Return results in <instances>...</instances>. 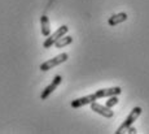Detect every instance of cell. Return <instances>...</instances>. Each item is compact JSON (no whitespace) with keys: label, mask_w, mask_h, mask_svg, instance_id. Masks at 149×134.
Masks as SVG:
<instances>
[{"label":"cell","mask_w":149,"mask_h":134,"mask_svg":"<svg viewBox=\"0 0 149 134\" xmlns=\"http://www.w3.org/2000/svg\"><path fill=\"white\" fill-rule=\"evenodd\" d=\"M68 59H69L68 53L66 52H62V53H60L58 56H54L53 59H49V60H47V61H44L43 64H40L39 69H40L42 72H47V70H49V69H52V68L57 67V65L65 62Z\"/></svg>","instance_id":"cell-1"},{"label":"cell","mask_w":149,"mask_h":134,"mask_svg":"<svg viewBox=\"0 0 149 134\" xmlns=\"http://www.w3.org/2000/svg\"><path fill=\"white\" fill-rule=\"evenodd\" d=\"M141 111H143V109H141V107H135V108H134V109L130 112V115L127 116V119H126L125 121L122 122L121 126H119L118 129H117V132H116V133H117V134H121V133L125 132V130H127L128 128H130L131 125H132L134 122L136 121V119L139 117L140 115H141Z\"/></svg>","instance_id":"cell-2"},{"label":"cell","mask_w":149,"mask_h":134,"mask_svg":"<svg viewBox=\"0 0 149 134\" xmlns=\"http://www.w3.org/2000/svg\"><path fill=\"white\" fill-rule=\"evenodd\" d=\"M69 31V27L66 26V25H62V26H60L58 29H57L56 31H54L53 34H51V35H48L47 41L43 43V46H44V48H51L52 46L56 43L57 41H58L61 36H64L65 34H66Z\"/></svg>","instance_id":"cell-3"},{"label":"cell","mask_w":149,"mask_h":134,"mask_svg":"<svg viewBox=\"0 0 149 134\" xmlns=\"http://www.w3.org/2000/svg\"><path fill=\"white\" fill-rule=\"evenodd\" d=\"M91 109H92L93 112H96V113H99V115L107 117V119H111L113 115H114V112L111 111V108L107 107V105H101V104L96 103V102L91 103Z\"/></svg>","instance_id":"cell-4"},{"label":"cell","mask_w":149,"mask_h":134,"mask_svg":"<svg viewBox=\"0 0 149 134\" xmlns=\"http://www.w3.org/2000/svg\"><path fill=\"white\" fill-rule=\"evenodd\" d=\"M61 81H62V77H61V76H56V77H54L53 81L51 82V83L48 85V86L45 87L44 90H43V93H42V95H40V99H42V100H45V99H47L48 96H49L51 94H52L53 91L57 89V86L61 83Z\"/></svg>","instance_id":"cell-5"},{"label":"cell","mask_w":149,"mask_h":134,"mask_svg":"<svg viewBox=\"0 0 149 134\" xmlns=\"http://www.w3.org/2000/svg\"><path fill=\"white\" fill-rule=\"evenodd\" d=\"M97 100V96L95 94H90V95H86L83 98H78V99H74L71 102V107L73 108H81L83 105H87V104H91L93 102Z\"/></svg>","instance_id":"cell-6"},{"label":"cell","mask_w":149,"mask_h":134,"mask_svg":"<svg viewBox=\"0 0 149 134\" xmlns=\"http://www.w3.org/2000/svg\"><path fill=\"white\" fill-rule=\"evenodd\" d=\"M122 93V89L121 87H109V89H100L95 93V95L97 96V99L100 98H109L111 95H119Z\"/></svg>","instance_id":"cell-7"},{"label":"cell","mask_w":149,"mask_h":134,"mask_svg":"<svg viewBox=\"0 0 149 134\" xmlns=\"http://www.w3.org/2000/svg\"><path fill=\"white\" fill-rule=\"evenodd\" d=\"M127 20V13L121 12V13H117V15H113L108 20V24L110 26H116V25L121 24V22H125Z\"/></svg>","instance_id":"cell-8"},{"label":"cell","mask_w":149,"mask_h":134,"mask_svg":"<svg viewBox=\"0 0 149 134\" xmlns=\"http://www.w3.org/2000/svg\"><path fill=\"white\" fill-rule=\"evenodd\" d=\"M40 26H42V34L44 36L51 35V26H49V20L47 16L43 15L40 17Z\"/></svg>","instance_id":"cell-9"},{"label":"cell","mask_w":149,"mask_h":134,"mask_svg":"<svg viewBox=\"0 0 149 134\" xmlns=\"http://www.w3.org/2000/svg\"><path fill=\"white\" fill-rule=\"evenodd\" d=\"M73 42V38H71L70 35L69 36H61V38L58 39V41L54 43V47L56 48H62V47H66Z\"/></svg>","instance_id":"cell-10"},{"label":"cell","mask_w":149,"mask_h":134,"mask_svg":"<svg viewBox=\"0 0 149 134\" xmlns=\"http://www.w3.org/2000/svg\"><path fill=\"white\" fill-rule=\"evenodd\" d=\"M117 96H118V95L109 96V100H107V107L111 108V107H114L116 104H118V98H117Z\"/></svg>","instance_id":"cell-11"},{"label":"cell","mask_w":149,"mask_h":134,"mask_svg":"<svg viewBox=\"0 0 149 134\" xmlns=\"http://www.w3.org/2000/svg\"><path fill=\"white\" fill-rule=\"evenodd\" d=\"M127 130H128V133H130V134H131V133H132V134H135V133H137V130L135 129V128H132V126H130V128H128V129H127Z\"/></svg>","instance_id":"cell-12"}]
</instances>
